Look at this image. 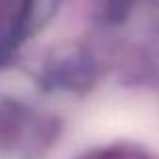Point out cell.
Returning a JSON list of instances; mask_svg holds the SVG:
<instances>
[{"instance_id":"1","label":"cell","mask_w":159,"mask_h":159,"mask_svg":"<svg viewBox=\"0 0 159 159\" xmlns=\"http://www.w3.org/2000/svg\"><path fill=\"white\" fill-rule=\"evenodd\" d=\"M97 159V157H95ZM99 159H143V157H137V155H103Z\"/></svg>"}]
</instances>
